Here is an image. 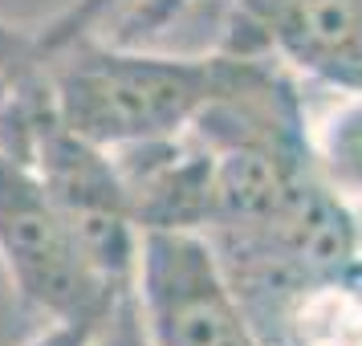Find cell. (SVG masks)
<instances>
[{
  "label": "cell",
  "instance_id": "3",
  "mask_svg": "<svg viewBox=\"0 0 362 346\" xmlns=\"http://www.w3.org/2000/svg\"><path fill=\"white\" fill-rule=\"evenodd\" d=\"M131 289L151 346H264L204 232H139Z\"/></svg>",
  "mask_w": 362,
  "mask_h": 346
},
{
  "label": "cell",
  "instance_id": "6",
  "mask_svg": "<svg viewBox=\"0 0 362 346\" xmlns=\"http://www.w3.org/2000/svg\"><path fill=\"white\" fill-rule=\"evenodd\" d=\"M208 4V0H69L62 13H53L49 21H37L33 33L41 41V50L62 45L69 37L98 33L102 25L115 21L110 41H127V45H151L175 17H183L187 8ZM216 4V0H212ZM106 37V33H98Z\"/></svg>",
  "mask_w": 362,
  "mask_h": 346
},
{
  "label": "cell",
  "instance_id": "1",
  "mask_svg": "<svg viewBox=\"0 0 362 346\" xmlns=\"http://www.w3.org/2000/svg\"><path fill=\"white\" fill-rule=\"evenodd\" d=\"M45 57L62 118L82 139L118 151L187 131L236 82L248 53H155L82 33L49 45Z\"/></svg>",
  "mask_w": 362,
  "mask_h": 346
},
{
  "label": "cell",
  "instance_id": "7",
  "mask_svg": "<svg viewBox=\"0 0 362 346\" xmlns=\"http://www.w3.org/2000/svg\"><path fill=\"white\" fill-rule=\"evenodd\" d=\"M310 159L329 192L362 216V90H342L310 115Z\"/></svg>",
  "mask_w": 362,
  "mask_h": 346
},
{
  "label": "cell",
  "instance_id": "5",
  "mask_svg": "<svg viewBox=\"0 0 362 346\" xmlns=\"http://www.w3.org/2000/svg\"><path fill=\"white\" fill-rule=\"evenodd\" d=\"M118 180L127 192V208L139 232H204L212 220L216 163L192 127L167 139H147L110 151Z\"/></svg>",
  "mask_w": 362,
  "mask_h": 346
},
{
  "label": "cell",
  "instance_id": "2",
  "mask_svg": "<svg viewBox=\"0 0 362 346\" xmlns=\"http://www.w3.org/2000/svg\"><path fill=\"white\" fill-rule=\"evenodd\" d=\"M0 261L41 322H94L122 289L90 269L33 171L0 151Z\"/></svg>",
  "mask_w": 362,
  "mask_h": 346
},
{
  "label": "cell",
  "instance_id": "4",
  "mask_svg": "<svg viewBox=\"0 0 362 346\" xmlns=\"http://www.w3.org/2000/svg\"><path fill=\"white\" fill-rule=\"evenodd\" d=\"M216 50L261 53L329 94L362 90V0H224Z\"/></svg>",
  "mask_w": 362,
  "mask_h": 346
},
{
  "label": "cell",
  "instance_id": "8",
  "mask_svg": "<svg viewBox=\"0 0 362 346\" xmlns=\"http://www.w3.org/2000/svg\"><path fill=\"white\" fill-rule=\"evenodd\" d=\"M86 346H151L147 326H143L139 306H134V289H122V294L94 318V326L86 334Z\"/></svg>",
  "mask_w": 362,
  "mask_h": 346
},
{
  "label": "cell",
  "instance_id": "9",
  "mask_svg": "<svg viewBox=\"0 0 362 346\" xmlns=\"http://www.w3.org/2000/svg\"><path fill=\"white\" fill-rule=\"evenodd\" d=\"M94 322H45L25 346H86Z\"/></svg>",
  "mask_w": 362,
  "mask_h": 346
}]
</instances>
